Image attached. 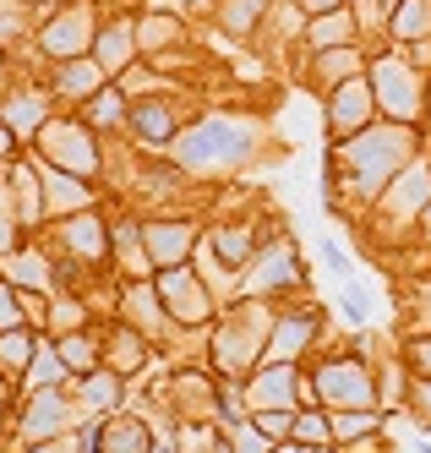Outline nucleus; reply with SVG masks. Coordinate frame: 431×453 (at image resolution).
<instances>
[{"instance_id":"nucleus-24","label":"nucleus","mask_w":431,"mask_h":453,"mask_svg":"<svg viewBox=\"0 0 431 453\" xmlns=\"http://www.w3.org/2000/svg\"><path fill=\"white\" fill-rule=\"evenodd\" d=\"M65 377V361H60V349H33V382H39V388H55Z\"/></svg>"},{"instance_id":"nucleus-8","label":"nucleus","mask_w":431,"mask_h":453,"mask_svg":"<svg viewBox=\"0 0 431 453\" xmlns=\"http://www.w3.org/2000/svg\"><path fill=\"white\" fill-rule=\"evenodd\" d=\"M301 394V372L295 366H262V377L251 382V404L257 410H289Z\"/></svg>"},{"instance_id":"nucleus-23","label":"nucleus","mask_w":431,"mask_h":453,"mask_svg":"<svg viewBox=\"0 0 431 453\" xmlns=\"http://www.w3.org/2000/svg\"><path fill=\"white\" fill-rule=\"evenodd\" d=\"M289 437H295V442H306V448H327V437H334V426H327V415H295Z\"/></svg>"},{"instance_id":"nucleus-22","label":"nucleus","mask_w":431,"mask_h":453,"mask_svg":"<svg viewBox=\"0 0 431 453\" xmlns=\"http://www.w3.org/2000/svg\"><path fill=\"white\" fill-rule=\"evenodd\" d=\"M426 197H431V170H410L393 191V208H420Z\"/></svg>"},{"instance_id":"nucleus-39","label":"nucleus","mask_w":431,"mask_h":453,"mask_svg":"<svg viewBox=\"0 0 431 453\" xmlns=\"http://www.w3.org/2000/svg\"><path fill=\"white\" fill-rule=\"evenodd\" d=\"M273 453H327V448H301V442H295V448H273Z\"/></svg>"},{"instance_id":"nucleus-7","label":"nucleus","mask_w":431,"mask_h":453,"mask_svg":"<svg viewBox=\"0 0 431 453\" xmlns=\"http://www.w3.org/2000/svg\"><path fill=\"white\" fill-rule=\"evenodd\" d=\"M366 115H372V88L355 82V77H344L334 88V99H327V126H334V132H355Z\"/></svg>"},{"instance_id":"nucleus-10","label":"nucleus","mask_w":431,"mask_h":453,"mask_svg":"<svg viewBox=\"0 0 431 453\" xmlns=\"http://www.w3.org/2000/svg\"><path fill=\"white\" fill-rule=\"evenodd\" d=\"M191 224H148V257L153 263H181L191 251Z\"/></svg>"},{"instance_id":"nucleus-25","label":"nucleus","mask_w":431,"mask_h":453,"mask_svg":"<svg viewBox=\"0 0 431 453\" xmlns=\"http://www.w3.org/2000/svg\"><path fill=\"white\" fill-rule=\"evenodd\" d=\"M27 361H33V339H27V334H17V328H12V334H6V339H0V366H6V372H22V366H27Z\"/></svg>"},{"instance_id":"nucleus-35","label":"nucleus","mask_w":431,"mask_h":453,"mask_svg":"<svg viewBox=\"0 0 431 453\" xmlns=\"http://www.w3.org/2000/svg\"><path fill=\"white\" fill-rule=\"evenodd\" d=\"M322 257H327V268L344 279V268H350V263H344V246H339V241H322Z\"/></svg>"},{"instance_id":"nucleus-29","label":"nucleus","mask_w":431,"mask_h":453,"mask_svg":"<svg viewBox=\"0 0 431 453\" xmlns=\"http://www.w3.org/2000/svg\"><path fill=\"white\" fill-rule=\"evenodd\" d=\"M251 17H262V0H229V17H224V27H229V34H246V27H251Z\"/></svg>"},{"instance_id":"nucleus-33","label":"nucleus","mask_w":431,"mask_h":453,"mask_svg":"<svg viewBox=\"0 0 431 453\" xmlns=\"http://www.w3.org/2000/svg\"><path fill=\"white\" fill-rule=\"evenodd\" d=\"M17 284H44V263H33V257H22V263H17Z\"/></svg>"},{"instance_id":"nucleus-16","label":"nucleus","mask_w":431,"mask_h":453,"mask_svg":"<svg viewBox=\"0 0 431 453\" xmlns=\"http://www.w3.org/2000/svg\"><path fill=\"white\" fill-rule=\"evenodd\" d=\"M131 126H137L148 142H170V132H175V120H170V110H164V104H142V110H131Z\"/></svg>"},{"instance_id":"nucleus-21","label":"nucleus","mask_w":431,"mask_h":453,"mask_svg":"<svg viewBox=\"0 0 431 453\" xmlns=\"http://www.w3.org/2000/svg\"><path fill=\"white\" fill-rule=\"evenodd\" d=\"M126 60H131V34L126 27H110V34L98 39V66L115 72V66H126Z\"/></svg>"},{"instance_id":"nucleus-2","label":"nucleus","mask_w":431,"mask_h":453,"mask_svg":"<svg viewBox=\"0 0 431 453\" xmlns=\"http://www.w3.org/2000/svg\"><path fill=\"white\" fill-rule=\"evenodd\" d=\"M181 158L191 170H224V165H235V158H246V132L229 126V120H208L181 142Z\"/></svg>"},{"instance_id":"nucleus-28","label":"nucleus","mask_w":431,"mask_h":453,"mask_svg":"<svg viewBox=\"0 0 431 453\" xmlns=\"http://www.w3.org/2000/svg\"><path fill=\"white\" fill-rule=\"evenodd\" d=\"M98 77H104V66H88V60H77V66H65L60 88H65V93H93V88H98Z\"/></svg>"},{"instance_id":"nucleus-31","label":"nucleus","mask_w":431,"mask_h":453,"mask_svg":"<svg viewBox=\"0 0 431 453\" xmlns=\"http://www.w3.org/2000/svg\"><path fill=\"white\" fill-rule=\"evenodd\" d=\"M235 453H273V442H268V432H257V426H246V432L235 437Z\"/></svg>"},{"instance_id":"nucleus-40","label":"nucleus","mask_w":431,"mask_h":453,"mask_svg":"<svg viewBox=\"0 0 431 453\" xmlns=\"http://www.w3.org/2000/svg\"><path fill=\"white\" fill-rule=\"evenodd\" d=\"M12 148V137H6V126H0V153H6Z\"/></svg>"},{"instance_id":"nucleus-32","label":"nucleus","mask_w":431,"mask_h":453,"mask_svg":"<svg viewBox=\"0 0 431 453\" xmlns=\"http://www.w3.org/2000/svg\"><path fill=\"white\" fill-rule=\"evenodd\" d=\"M404 355H410V366L431 382V339H410V349H404Z\"/></svg>"},{"instance_id":"nucleus-9","label":"nucleus","mask_w":431,"mask_h":453,"mask_svg":"<svg viewBox=\"0 0 431 453\" xmlns=\"http://www.w3.org/2000/svg\"><path fill=\"white\" fill-rule=\"evenodd\" d=\"M50 153L60 158L72 175H88L98 158H93V142H88V132H77V126H55L50 132Z\"/></svg>"},{"instance_id":"nucleus-36","label":"nucleus","mask_w":431,"mask_h":453,"mask_svg":"<svg viewBox=\"0 0 431 453\" xmlns=\"http://www.w3.org/2000/svg\"><path fill=\"white\" fill-rule=\"evenodd\" d=\"M344 311H350V322H360L366 317V296H360V289H344Z\"/></svg>"},{"instance_id":"nucleus-6","label":"nucleus","mask_w":431,"mask_h":453,"mask_svg":"<svg viewBox=\"0 0 431 453\" xmlns=\"http://www.w3.org/2000/svg\"><path fill=\"white\" fill-rule=\"evenodd\" d=\"M312 328H317V311H295V317H284L279 334L268 339V349H262V366H295V355L306 349Z\"/></svg>"},{"instance_id":"nucleus-13","label":"nucleus","mask_w":431,"mask_h":453,"mask_svg":"<svg viewBox=\"0 0 431 453\" xmlns=\"http://www.w3.org/2000/svg\"><path fill=\"white\" fill-rule=\"evenodd\" d=\"M60 426H65V404H60V394H55V388H44V394L27 404L22 432H27V437H55Z\"/></svg>"},{"instance_id":"nucleus-34","label":"nucleus","mask_w":431,"mask_h":453,"mask_svg":"<svg viewBox=\"0 0 431 453\" xmlns=\"http://www.w3.org/2000/svg\"><path fill=\"white\" fill-rule=\"evenodd\" d=\"M17 322H22V311H17V301L6 296V289H0V328H6V334H12V328H17Z\"/></svg>"},{"instance_id":"nucleus-18","label":"nucleus","mask_w":431,"mask_h":453,"mask_svg":"<svg viewBox=\"0 0 431 453\" xmlns=\"http://www.w3.org/2000/svg\"><path fill=\"white\" fill-rule=\"evenodd\" d=\"M142 366V334H115V344H110V372L115 377H126V372H137Z\"/></svg>"},{"instance_id":"nucleus-3","label":"nucleus","mask_w":431,"mask_h":453,"mask_svg":"<svg viewBox=\"0 0 431 453\" xmlns=\"http://www.w3.org/2000/svg\"><path fill=\"white\" fill-rule=\"evenodd\" d=\"M317 399L327 410H366L372 404V377L360 361H322L317 372Z\"/></svg>"},{"instance_id":"nucleus-4","label":"nucleus","mask_w":431,"mask_h":453,"mask_svg":"<svg viewBox=\"0 0 431 453\" xmlns=\"http://www.w3.org/2000/svg\"><path fill=\"white\" fill-rule=\"evenodd\" d=\"M241 322L229 328L224 339H219V349H213V361L224 366V372H241L246 361H257L262 349H268V311L262 306H246V311H235Z\"/></svg>"},{"instance_id":"nucleus-11","label":"nucleus","mask_w":431,"mask_h":453,"mask_svg":"<svg viewBox=\"0 0 431 453\" xmlns=\"http://www.w3.org/2000/svg\"><path fill=\"white\" fill-rule=\"evenodd\" d=\"M295 279V251L289 246H268L257 257V268H251V289L262 296V289H279V284H289Z\"/></svg>"},{"instance_id":"nucleus-15","label":"nucleus","mask_w":431,"mask_h":453,"mask_svg":"<svg viewBox=\"0 0 431 453\" xmlns=\"http://www.w3.org/2000/svg\"><path fill=\"white\" fill-rule=\"evenodd\" d=\"M164 301H175L186 322H196V317H203V296H196V284H191L181 268H170V273H164Z\"/></svg>"},{"instance_id":"nucleus-37","label":"nucleus","mask_w":431,"mask_h":453,"mask_svg":"<svg viewBox=\"0 0 431 453\" xmlns=\"http://www.w3.org/2000/svg\"><path fill=\"white\" fill-rule=\"evenodd\" d=\"M301 6H306V12H322V17H327V12H339L344 0H301Z\"/></svg>"},{"instance_id":"nucleus-19","label":"nucleus","mask_w":431,"mask_h":453,"mask_svg":"<svg viewBox=\"0 0 431 453\" xmlns=\"http://www.w3.org/2000/svg\"><path fill=\"white\" fill-rule=\"evenodd\" d=\"M327 426H334L339 442H360V437L377 432V420H372L366 410H334V420H327Z\"/></svg>"},{"instance_id":"nucleus-1","label":"nucleus","mask_w":431,"mask_h":453,"mask_svg":"<svg viewBox=\"0 0 431 453\" xmlns=\"http://www.w3.org/2000/svg\"><path fill=\"white\" fill-rule=\"evenodd\" d=\"M404 158H410V132L404 126H388V132H366V137L344 142V165L360 170V191H377L388 180V170H399Z\"/></svg>"},{"instance_id":"nucleus-5","label":"nucleus","mask_w":431,"mask_h":453,"mask_svg":"<svg viewBox=\"0 0 431 453\" xmlns=\"http://www.w3.org/2000/svg\"><path fill=\"white\" fill-rule=\"evenodd\" d=\"M372 82H377V104H382V110H393L399 120L415 115V99H420V93H415V77L399 66V60H382V66L372 72Z\"/></svg>"},{"instance_id":"nucleus-30","label":"nucleus","mask_w":431,"mask_h":453,"mask_svg":"<svg viewBox=\"0 0 431 453\" xmlns=\"http://www.w3.org/2000/svg\"><path fill=\"white\" fill-rule=\"evenodd\" d=\"M219 251L229 257V263H241V257L251 251V235H241V230H224V235H219Z\"/></svg>"},{"instance_id":"nucleus-27","label":"nucleus","mask_w":431,"mask_h":453,"mask_svg":"<svg viewBox=\"0 0 431 453\" xmlns=\"http://www.w3.org/2000/svg\"><path fill=\"white\" fill-rule=\"evenodd\" d=\"M350 34H355V27H350L344 12H327V17L312 27V39H317V44H350Z\"/></svg>"},{"instance_id":"nucleus-17","label":"nucleus","mask_w":431,"mask_h":453,"mask_svg":"<svg viewBox=\"0 0 431 453\" xmlns=\"http://www.w3.org/2000/svg\"><path fill=\"white\" fill-rule=\"evenodd\" d=\"M82 404H88L93 415H110V410H115V372H88V382H82Z\"/></svg>"},{"instance_id":"nucleus-14","label":"nucleus","mask_w":431,"mask_h":453,"mask_svg":"<svg viewBox=\"0 0 431 453\" xmlns=\"http://www.w3.org/2000/svg\"><path fill=\"white\" fill-rule=\"evenodd\" d=\"M88 12H65L55 27H50V34H44V50L50 55H82V44H88Z\"/></svg>"},{"instance_id":"nucleus-26","label":"nucleus","mask_w":431,"mask_h":453,"mask_svg":"<svg viewBox=\"0 0 431 453\" xmlns=\"http://www.w3.org/2000/svg\"><path fill=\"white\" fill-rule=\"evenodd\" d=\"M60 361H65V372H82V377H88V372L98 366V349H93L88 339H65V344H60Z\"/></svg>"},{"instance_id":"nucleus-20","label":"nucleus","mask_w":431,"mask_h":453,"mask_svg":"<svg viewBox=\"0 0 431 453\" xmlns=\"http://www.w3.org/2000/svg\"><path fill=\"white\" fill-rule=\"evenodd\" d=\"M65 241H72V251H82V257H98V251H104V235H98V219H93V213H82V219L65 224Z\"/></svg>"},{"instance_id":"nucleus-12","label":"nucleus","mask_w":431,"mask_h":453,"mask_svg":"<svg viewBox=\"0 0 431 453\" xmlns=\"http://www.w3.org/2000/svg\"><path fill=\"white\" fill-rule=\"evenodd\" d=\"M148 426L137 415H110L104 420V453H148Z\"/></svg>"},{"instance_id":"nucleus-38","label":"nucleus","mask_w":431,"mask_h":453,"mask_svg":"<svg viewBox=\"0 0 431 453\" xmlns=\"http://www.w3.org/2000/svg\"><path fill=\"white\" fill-rule=\"evenodd\" d=\"M415 399H420V420H431V382L415 388Z\"/></svg>"}]
</instances>
